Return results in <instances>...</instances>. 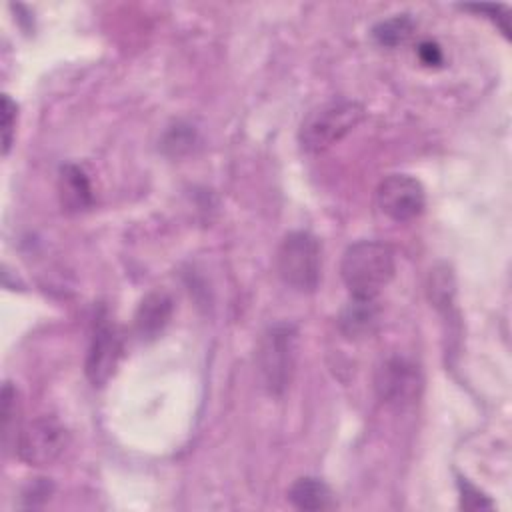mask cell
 <instances>
[{
  "label": "cell",
  "mask_w": 512,
  "mask_h": 512,
  "mask_svg": "<svg viewBox=\"0 0 512 512\" xmlns=\"http://www.w3.org/2000/svg\"><path fill=\"white\" fill-rule=\"evenodd\" d=\"M374 388L382 402L392 406H408L416 402L422 392V376L416 364L394 356L378 366Z\"/></svg>",
  "instance_id": "cell-7"
},
{
  "label": "cell",
  "mask_w": 512,
  "mask_h": 512,
  "mask_svg": "<svg viewBox=\"0 0 512 512\" xmlns=\"http://www.w3.org/2000/svg\"><path fill=\"white\" fill-rule=\"evenodd\" d=\"M50 492H52V486L48 482L38 480L30 486V490L24 494V498L28 500V506H36L40 502H46L50 498Z\"/></svg>",
  "instance_id": "cell-16"
},
{
  "label": "cell",
  "mask_w": 512,
  "mask_h": 512,
  "mask_svg": "<svg viewBox=\"0 0 512 512\" xmlns=\"http://www.w3.org/2000/svg\"><path fill=\"white\" fill-rule=\"evenodd\" d=\"M458 486H460V506L464 510H482V508H492V502L478 490L474 488L472 484H468L464 478L458 480Z\"/></svg>",
  "instance_id": "cell-15"
},
{
  "label": "cell",
  "mask_w": 512,
  "mask_h": 512,
  "mask_svg": "<svg viewBox=\"0 0 512 512\" xmlns=\"http://www.w3.org/2000/svg\"><path fill=\"white\" fill-rule=\"evenodd\" d=\"M172 310H174V306H172V300L168 294L150 292L148 296L142 298V302L136 310V316H134L136 334L142 340L156 338L158 334H162V330L170 322Z\"/></svg>",
  "instance_id": "cell-9"
},
{
  "label": "cell",
  "mask_w": 512,
  "mask_h": 512,
  "mask_svg": "<svg viewBox=\"0 0 512 512\" xmlns=\"http://www.w3.org/2000/svg\"><path fill=\"white\" fill-rule=\"evenodd\" d=\"M120 352L122 346L114 326L106 318H98L86 356V376L94 386H102L114 374Z\"/></svg>",
  "instance_id": "cell-8"
},
{
  "label": "cell",
  "mask_w": 512,
  "mask_h": 512,
  "mask_svg": "<svg viewBox=\"0 0 512 512\" xmlns=\"http://www.w3.org/2000/svg\"><path fill=\"white\" fill-rule=\"evenodd\" d=\"M418 54H420V60L428 66H438L442 62V52L434 42H422L418 48Z\"/></svg>",
  "instance_id": "cell-17"
},
{
  "label": "cell",
  "mask_w": 512,
  "mask_h": 512,
  "mask_svg": "<svg viewBox=\"0 0 512 512\" xmlns=\"http://www.w3.org/2000/svg\"><path fill=\"white\" fill-rule=\"evenodd\" d=\"M364 106L356 100H332L314 108L300 126V144L306 152H324L340 142L364 120Z\"/></svg>",
  "instance_id": "cell-3"
},
{
  "label": "cell",
  "mask_w": 512,
  "mask_h": 512,
  "mask_svg": "<svg viewBox=\"0 0 512 512\" xmlns=\"http://www.w3.org/2000/svg\"><path fill=\"white\" fill-rule=\"evenodd\" d=\"M376 206L394 222H410L422 214L426 194L416 178L408 174H390L376 188Z\"/></svg>",
  "instance_id": "cell-6"
},
{
  "label": "cell",
  "mask_w": 512,
  "mask_h": 512,
  "mask_svg": "<svg viewBox=\"0 0 512 512\" xmlns=\"http://www.w3.org/2000/svg\"><path fill=\"white\" fill-rule=\"evenodd\" d=\"M298 352V330L280 322L270 326L258 342L256 368L268 394L280 396L290 386Z\"/></svg>",
  "instance_id": "cell-2"
},
{
  "label": "cell",
  "mask_w": 512,
  "mask_h": 512,
  "mask_svg": "<svg viewBox=\"0 0 512 512\" xmlns=\"http://www.w3.org/2000/svg\"><path fill=\"white\" fill-rule=\"evenodd\" d=\"M378 320V308L374 300L352 298V302L340 312V330L346 338L368 336Z\"/></svg>",
  "instance_id": "cell-12"
},
{
  "label": "cell",
  "mask_w": 512,
  "mask_h": 512,
  "mask_svg": "<svg viewBox=\"0 0 512 512\" xmlns=\"http://www.w3.org/2000/svg\"><path fill=\"white\" fill-rule=\"evenodd\" d=\"M14 128H16V104L8 94H4L2 96V154L4 156L12 146Z\"/></svg>",
  "instance_id": "cell-14"
},
{
  "label": "cell",
  "mask_w": 512,
  "mask_h": 512,
  "mask_svg": "<svg viewBox=\"0 0 512 512\" xmlns=\"http://www.w3.org/2000/svg\"><path fill=\"white\" fill-rule=\"evenodd\" d=\"M68 444V430L54 416H40L20 430L16 452L30 466H48L62 456Z\"/></svg>",
  "instance_id": "cell-5"
},
{
  "label": "cell",
  "mask_w": 512,
  "mask_h": 512,
  "mask_svg": "<svg viewBox=\"0 0 512 512\" xmlns=\"http://www.w3.org/2000/svg\"><path fill=\"white\" fill-rule=\"evenodd\" d=\"M412 28H414L412 20L406 14H402V16H394L390 20H384V22L376 24L372 34H374L378 44L392 48V46L404 44L410 38Z\"/></svg>",
  "instance_id": "cell-13"
},
{
  "label": "cell",
  "mask_w": 512,
  "mask_h": 512,
  "mask_svg": "<svg viewBox=\"0 0 512 512\" xmlns=\"http://www.w3.org/2000/svg\"><path fill=\"white\" fill-rule=\"evenodd\" d=\"M58 194H60L62 206L68 212H80L92 204L90 180L84 174V170L74 164H66L60 168Z\"/></svg>",
  "instance_id": "cell-10"
},
{
  "label": "cell",
  "mask_w": 512,
  "mask_h": 512,
  "mask_svg": "<svg viewBox=\"0 0 512 512\" xmlns=\"http://www.w3.org/2000/svg\"><path fill=\"white\" fill-rule=\"evenodd\" d=\"M396 270L394 252L378 240H358L350 244L340 262V276L352 298L376 300L390 284Z\"/></svg>",
  "instance_id": "cell-1"
},
{
  "label": "cell",
  "mask_w": 512,
  "mask_h": 512,
  "mask_svg": "<svg viewBox=\"0 0 512 512\" xmlns=\"http://www.w3.org/2000/svg\"><path fill=\"white\" fill-rule=\"evenodd\" d=\"M288 500L292 502L294 508L310 510V512L330 510V508L336 506L334 494L328 488V484L322 482L320 478H314V476L298 478L288 490Z\"/></svg>",
  "instance_id": "cell-11"
},
{
  "label": "cell",
  "mask_w": 512,
  "mask_h": 512,
  "mask_svg": "<svg viewBox=\"0 0 512 512\" xmlns=\"http://www.w3.org/2000/svg\"><path fill=\"white\" fill-rule=\"evenodd\" d=\"M280 280L298 292H314L320 280V244L310 232L296 230L284 236L276 252Z\"/></svg>",
  "instance_id": "cell-4"
}]
</instances>
